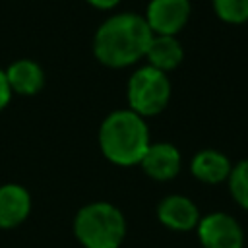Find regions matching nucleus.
<instances>
[{"label": "nucleus", "instance_id": "1", "mask_svg": "<svg viewBox=\"0 0 248 248\" xmlns=\"http://www.w3.org/2000/svg\"><path fill=\"white\" fill-rule=\"evenodd\" d=\"M153 39L145 17L138 14H116L95 33L93 52L97 60L110 68H124L145 56Z\"/></svg>", "mask_w": 248, "mask_h": 248}, {"label": "nucleus", "instance_id": "2", "mask_svg": "<svg viewBox=\"0 0 248 248\" xmlns=\"http://www.w3.org/2000/svg\"><path fill=\"white\" fill-rule=\"evenodd\" d=\"M99 143L108 161L122 167L140 165L149 147V130L134 110H114L101 124Z\"/></svg>", "mask_w": 248, "mask_h": 248}, {"label": "nucleus", "instance_id": "3", "mask_svg": "<svg viewBox=\"0 0 248 248\" xmlns=\"http://www.w3.org/2000/svg\"><path fill=\"white\" fill-rule=\"evenodd\" d=\"M74 232L85 248H118L126 234V221L112 203L95 202L78 211Z\"/></svg>", "mask_w": 248, "mask_h": 248}, {"label": "nucleus", "instance_id": "4", "mask_svg": "<svg viewBox=\"0 0 248 248\" xmlns=\"http://www.w3.org/2000/svg\"><path fill=\"white\" fill-rule=\"evenodd\" d=\"M170 97V83L165 72L151 66L136 70L128 81V103L130 110L140 116L159 114Z\"/></svg>", "mask_w": 248, "mask_h": 248}, {"label": "nucleus", "instance_id": "5", "mask_svg": "<svg viewBox=\"0 0 248 248\" xmlns=\"http://www.w3.org/2000/svg\"><path fill=\"white\" fill-rule=\"evenodd\" d=\"M198 236L203 248H242V229L227 213H209L198 223Z\"/></svg>", "mask_w": 248, "mask_h": 248}, {"label": "nucleus", "instance_id": "6", "mask_svg": "<svg viewBox=\"0 0 248 248\" xmlns=\"http://www.w3.org/2000/svg\"><path fill=\"white\" fill-rule=\"evenodd\" d=\"M188 17V0H151L145 14V21L153 35H174L186 25Z\"/></svg>", "mask_w": 248, "mask_h": 248}, {"label": "nucleus", "instance_id": "7", "mask_svg": "<svg viewBox=\"0 0 248 248\" xmlns=\"http://www.w3.org/2000/svg\"><path fill=\"white\" fill-rule=\"evenodd\" d=\"M159 221L172 231H192L200 223V213L196 203L186 196H167L157 205Z\"/></svg>", "mask_w": 248, "mask_h": 248}, {"label": "nucleus", "instance_id": "8", "mask_svg": "<svg viewBox=\"0 0 248 248\" xmlns=\"http://www.w3.org/2000/svg\"><path fill=\"white\" fill-rule=\"evenodd\" d=\"M140 165L155 180H170L180 170V153L172 143H149Z\"/></svg>", "mask_w": 248, "mask_h": 248}, {"label": "nucleus", "instance_id": "9", "mask_svg": "<svg viewBox=\"0 0 248 248\" xmlns=\"http://www.w3.org/2000/svg\"><path fill=\"white\" fill-rule=\"evenodd\" d=\"M31 209V198L19 184L0 186V229H12L25 221Z\"/></svg>", "mask_w": 248, "mask_h": 248}, {"label": "nucleus", "instance_id": "10", "mask_svg": "<svg viewBox=\"0 0 248 248\" xmlns=\"http://www.w3.org/2000/svg\"><path fill=\"white\" fill-rule=\"evenodd\" d=\"M190 169L198 180H202L205 184H219L229 178L232 167L223 153H219L215 149H203L194 155Z\"/></svg>", "mask_w": 248, "mask_h": 248}, {"label": "nucleus", "instance_id": "11", "mask_svg": "<svg viewBox=\"0 0 248 248\" xmlns=\"http://www.w3.org/2000/svg\"><path fill=\"white\" fill-rule=\"evenodd\" d=\"M145 56L149 58L151 68L167 74L182 62L184 50H182V45L178 43V39H174V35H153Z\"/></svg>", "mask_w": 248, "mask_h": 248}, {"label": "nucleus", "instance_id": "12", "mask_svg": "<svg viewBox=\"0 0 248 248\" xmlns=\"http://www.w3.org/2000/svg\"><path fill=\"white\" fill-rule=\"evenodd\" d=\"M6 79L10 83V89L19 93V95H33L45 83V76H43L41 66L33 60H27V58L12 62L10 68L6 70Z\"/></svg>", "mask_w": 248, "mask_h": 248}, {"label": "nucleus", "instance_id": "13", "mask_svg": "<svg viewBox=\"0 0 248 248\" xmlns=\"http://www.w3.org/2000/svg\"><path fill=\"white\" fill-rule=\"evenodd\" d=\"M227 180H229V188L234 202L244 209H248V159L234 165Z\"/></svg>", "mask_w": 248, "mask_h": 248}, {"label": "nucleus", "instance_id": "14", "mask_svg": "<svg viewBox=\"0 0 248 248\" xmlns=\"http://www.w3.org/2000/svg\"><path fill=\"white\" fill-rule=\"evenodd\" d=\"M215 14L227 23L248 21V0H213Z\"/></svg>", "mask_w": 248, "mask_h": 248}, {"label": "nucleus", "instance_id": "15", "mask_svg": "<svg viewBox=\"0 0 248 248\" xmlns=\"http://www.w3.org/2000/svg\"><path fill=\"white\" fill-rule=\"evenodd\" d=\"M10 97H12V89H10V83L6 79V72L0 70V110L8 105Z\"/></svg>", "mask_w": 248, "mask_h": 248}, {"label": "nucleus", "instance_id": "16", "mask_svg": "<svg viewBox=\"0 0 248 248\" xmlns=\"http://www.w3.org/2000/svg\"><path fill=\"white\" fill-rule=\"evenodd\" d=\"M91 6H95V8H101V10H108V8H112V6H116L120 0H87Z\"/></svg>", "mask_w": 248, "mask_h": 248}]
</instances>
